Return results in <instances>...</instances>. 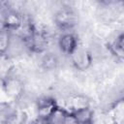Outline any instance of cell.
<instances>
[{"label":"cell","mask_w":124,"mask_h":124,"mask_svg":"<svg viewBox=\"0 0 124 124\" xmlns=\"http://www.w3.org/2000/svg\"><path fill=\"white\" fill-rule=\"evenodd\" d=\"M78 16L75 11L68 7H61L55 13L53 16V20L55 25L61 30H69L72 29L77 24Z\"/></svg>","instance_id":"obj_1"},{"label":"cell","mask_w":124,"mask_h":124,"mask_svg":"<svg viewBox=\"0 0 124 124\" xmlns=\"http://www.w3.org/2000/svg\"><path fill=\"white\" fill-rule=\"evenodd\" d=\"M70 58L73 67L78 71H85L89 69L93 62L92 52L80 46H78L77 49L70 55Z\"/></svg>","instance_id":"obj_2"},{"label":"cell","mask_w":124,"mask_h":124,"mask_svg":"<svg viewBox=\"0 0 124 124\" xmlns=\"http://www.w3.org/2000/svg\"><path fill=\"white\" fill-rule=\"evenodd\" d=\"M57 44H58V47H59L60 51L69 56L79 46L78 37L74 33H70V32L62 33V35L59 37V39L57 41Z\"/></svg>","instance_id":"obj_3"},{"label":"cell","mask_w":124,"mask_h":124,"mask_svg":"<svg viewBox=\"0 0 124 124\" xmlns=\"http://www.w3.org/2000/svg\"><path fill=\"white\" fill-rule=\"evenodd\" d=\"M59 108L57 102L51 97H42L37 101V117L48 119Z\"/></svg>","instance_id":"obj_4"},{"label":"cell","mask_w":124,"mask_h":124,"mask_svg":"<svg viewBox=\"0 0 124 124\" xmlns=\"http://www.w3.org/2000/svg\"><path fill=\"white\" fill-rule=\"evenodd\" d=\"M3 83L6 93L15 99H18L24 93L23 83L18 78L13 76L12 74L3 80Z\"/></svg>","instance_id":"obj_5"},{"label":"cell","mask_w":124,"mask_h":124,"mask_svg":"<svg viewBox=\"0 0 124 124\" xmlns=\"http://www.w3.org/2000/svg\"><path fill=\"white\" fill-rule=\"evenodd\" d=\"M108 50L118 60H122L124 57V35L119 33L116 37L108 44Z\"/></svg>","instance_id":"obj_6"},{"label":"cell","mask_w":124,"mask_h":124,"mask_svg":"<svg viewBox=\"0 0 124 124\" xmlns=\"http://www.w3.org/2000/svg\"><path fill=\"white\" fill-rule=\"evenodd\" d=\"M67 105H68V108L70 109L69 111H71V112L77 111V110L81 109V108H86V107H90L87 98L85 96L78 94V93L77 94H71L68 97Z\"/></svg>","instance_id":"obj_7"},{"label":"cell","mask_w":124,"mask_h":124,"mask_svg":"<svg viewBox=\"0 0 124 124\" xmlns=\"http://www.w3.org/2000/svg\"><path fill=\"white\" fill-rule=\"evenodd\" d=\"M26 121L27 116L23 110L14 109L4 116L2 124H26Z\"/></svg>","instance_id":"obj_8"},{"label":"cell","mask_w":124,"mask_h":124,"mask_svg":"<svg viewBox=\"0 0 124 124\" xmlns=\"http://www.w3.org/2000/svg\"><path fill=\"white\" fill-rule=\"evenodd\" d=\"M59 59L57 55L50 51H46L41 57V67L46 71H52L57 68Z\"/></svg>","instance_id":"obj_9"},{"label":"cell","mask_w":124,"mask_h":124,"mask_svg":"<svg viewBox=\"0 0 124 124\" xmlns=\"http://www.w3.org/2000/svg\"><path fill=\"white\" fill-rule=\"evenodd\" d=\"M11 36L12 33L7 30L0 22V56L7 54L11 42Z\"/></svg>","instance_id":"obj_10"},{"label":"cell","mask_w":124,"mask_h":124,"mask_svg":"<svg viewBox=\"0 0 124 124\" xmlns=\"http://www.w3.org/2000/svg\"><path fill=\"white\" fill-rule=\"evenodd\" d=\"M78 123L79 122H86V121H91L94 120L93 119V115H94V111L92 110V108H90V107H86L83 108L81 109H78L77 111L73 112Z\"/></svg>","instance_id":"obj_11"},{"label":"cell","mask_w":124,"mask_h":124,"mask_svg":"<svg viewBox=\"0 0 124 124\" xmlns=\"http://www.w3.org/2000/svg\"><path fill=\"white\" fill-rule=\"evenodd\" d=\"M62 124H78V121L73 112L66 110L62 119Z\"/></svg>","instance_id":"obj_12"},{"label":"cell","mask_w":124,"mask_h":124,"mask_svg":"<svg viewBox=\"0 0 124 124\" xmlns=\"http://www.w3.org/2000/svg\"><path fill=\"white\" fill-rule=\"evenodd\" d=\"M31 124H50L48 119L46 118H41V117H37L35 120L32 121Z\"/></svg>","instance_id":"obj_13"},{"label":"cell","mask_w":124,"mask_h":124,"mask_svg":"<svg viewBox=\"0 0 124 124\" xmlns=\"http://www.w3.org/2000/svg\"><path fill=\"white\" fill-rule=\"evenodd\" d=\"M78 124H94V120H91V121H86V122H79Z\"/></svg>","instance_id":"obj_14"}]
</instances>
